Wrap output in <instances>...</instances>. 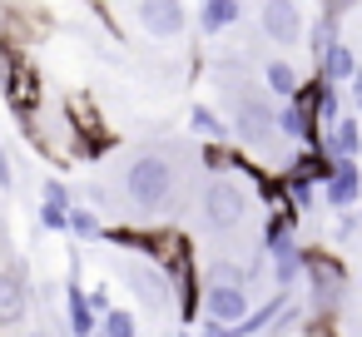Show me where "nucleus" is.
I'll return each mask as SVG.
<instances>
[{"instance_id": "nucleus-15", "label": "nucleus", "mask_w": 362, "mask_h": 337, "mask_svg": "<svg viewBox=\"0 0 362 337\" xmlns=\"http://www.w3.org/2000/svg\"><path fill=\"white\" fill-rule=\"evenodd\" d=\"M327 139H322V149L332 154V159H357L362 154V124H357V114H342L332 129H322Z\"/></svg>"}, {"instance_id": "nucleus-11", "label": "nucleus", "mask_w": 362, "mask_h": 337, "mask_svg": "<svg viewBox=\"0 0 362 337\" xmlns=\"http://www.w3.org/2000/svg\"><path fill=\"white\" fill-rule=\"evenodd\" d=\"M248 312H253V297L243 288H204V322L238 327Z\"/></svg>"}, {"instance_id": "nucleus-7", "label": "nucleus", "mask_w": 362, "mask_h": 337, "mask_svg": "<svg viewBox=\"0 0 362 337\" xmlns=\"http://www.w3.org/2000/svg\"><path fill=\"white\" fill-rule=\"evenodd\" d=\"M119 278L129 283V292L139 297V307H144V312H164V307H169V297H174V292H169V283H164V273H159L149 258H124V263H119Z\"/></svg>"}, {"instance_id": "nucleus-25", "label": "nucleus", "mask_w": 362, "mask_h": 337, "mask_svg": "<svg viewBox=\"0 0 362 337\" xmlns=\"http://www.w3.org/2000/svg\"><path fill=\"white\" fill-rule=\"evenodd\" d=\"M347 100H352V110L362 114V70H357V75L347 80Z\"/></svg>"}, {"instance_id": "nucleus-8", "label": "nucleus", "mask_w": 362, "mask_h": 337, "mask_svg": "<svg viewBox=\"0 0 362 337\" xmlns=\"http://www.w3.org/2000/svg\"><path fill=\"white\" fill-rule=\"evenodd\" d=\"M0 95H6V105H11L16 119H30L35 110H45V80H40V70L30 60H21L11 70V80L0 85Z\"/></svg>"}, {"instance_id": "nucleus-14", "label": "nucleus", "mask_w": 362, "mask_h": 337, "mask_svg": "<svg viewBox=\"0 0 362 337\" xmlns=\"http://www.w3.org/2000/svg\"><path fill=\"white\" fill-rule=\"evenodd\" d=\"M357 70H362V65H357V50H352L347 40H337V45L317 60V80H327V85H337V90H342Z\"/></svg>"}, {"instance_id": "nucleus-28", "label": "nucleus", "mask_w": 362, "mask_h": 337, "mask_svg": "<svg viewBox=\"0 0 362 337\" xmlns=\"http://www.w3.org/2000/svg\"><path fill=\"white\" fill-rule=\"evenodd\" d=\"M164 337H189V332H184V327H169V332H164Z\"/></svg>"}, {"instance_id": "nucleus-29", "label": "nucleus", "mask_w": 362, "mask_h": 337, "mask_svg": "<svg viewBox=\"0 0 362 337\" xmlns=\"http://www.w3.org/2000/svg\"><path fill=\"white\" fill-rule=\"evenodd\" d=\"M30 337H40V332H30Z\"/></svg>"}, {"instance_id": "nucleus-13", "label": "nucleus", "mask_w": 362, "mask_h": 337, "mask_svg": "<svg viewBox=\"0 0 362 337\" xmlns=\"http://www.w3.org/2000/svg\"><path fill=\"white\" fill-rule=\"evenodd\" d=\"M65 317H70V337H100V317H95L90 292L80 283L65 288Z\"/></svg>"}, {"instance_id": "nucleus-16", "label": "nucleus", "mask_w": 362, "mask_h": 337, "mask_svg": "<svg viewBox=\"0 0 362 337\" xmlns=\"http://www.w3.org/2000/svg\"><path fill=\"white\" fill-rule=\"evenodd\" d=\"M243 20V0H204L199 6V30L204 35H223Z\"/></svg>"}, {"instance_id": "nucleus-27", "label": "nucleus", "mask_w": 362, "mask_h": 337, "mask_svg": "<svg viewBox=\"0 0 362 337\" xmlns=\"http://www.w3.org/2000/svg\"><path fill=\"white\" fill-rule=\"evenodd\" d=\"M16 184V174H11V159H6V149H0V189H11Z\"/></svg>"}, {"instance_id": "nucleus-24", "label": "nucleus", "mask_w": 362, "mask_h": 337, "mask_svg": "<svg viewBox=\"0 0 362 337\" xmlns=\"http://www.w3.org/2000/svg\"><path fill=\"white\" fill-rule=\"evenodd\" d=\"M357 6V0H322V16L327 20H342V11H352Z\"/></svg>"}, {"instance_id": "nucleus-4", "label": "nucleus", "mask_w": 362, "mask_h": 337, "mask_svg": "<svg viewBox=\"0 0 362 337\" xmlns=\"http://www.w3.org/2000/svg\"><path fill=\"white\" fill-rule=\"evenodd\" d=\"M248 189L238 184V179H209L204 184V194H199V208H204V228L209 233H238L243 228V218H248Z\"/></svg>"}, {"instance_id": "nucleus-2", "label": "nucleus", "mask_w": 362, "mask_h": 337, "mask_svg": "<svg viewBox=\"0 0 362 337\" xmlns=\"http://www.w3.org/2000/svg\"><path fill=\"white\" fill-rule=\"evenodd\" d=\"M228 134H233V144H238V154H263V149H273V144H283L278 139V110L263 100V95H238V100H228Z\"/></svg>"}, {"instance_id": "nucleus-23", "label": "nucleus", "mask_w": 362, "mask_h": 337, "mask_svg": "<svg viewBox=\"0 0 362 337\" xmlns=\"http://www.w3.org/2000/svg\"><path fill=\"white\" fill-rule=\"evenodd\" d=\"M362 233V213L357 208H342V218H337V238L347 243V238H357Z\"/></svg>"}, {"instance_id": "nucleus-10", "label": "nucleus", "mask_w": 362, "mask_h": 337, "mask_svg": "<svg viewBox=\"0 0 362 337\" xmlns=\"http://www.w3.org/2000/svg\"><path fill=\"white\" fill-rule=\"evenodd\" d=\"M30 312V283L21 263H0V327H16Z\"/></svg>"}, {"instance_id": "nucleus-3", "label": "nucleus", "mask_w": 362, "mask_h": 337, "mask_svg": "<svg viewBox=\"0 0 362 337\" xmlns=\"http://www.w3.org/2000/svg\"><path fill=\"white\" fill-rule=\"evenodd\" d=\"M303 273H308V288H313V317L332 322L342 297H347V268L322 248H303Z\"/></svg>"}, {"instance_id": "nucleus-26", "label": "nucleus", "mask_w": 362, "mask_h": 337, "mask_svg": "<svg viewBox=\"0 0 362 337\" xmlns=\"http://www.w3.org/2000/svg\"><path fill=\"white\" fill-rule=\"evenodd\" d=\"M199 337H238V332H233V327H223V322H204V327H199Z\"/></svg>"}, {"instance_id": "nucleus-22", "label": "nucleus", "mask_w": 362, "mask_h": 337, "mask_svg": "<svg viewBox=\"0 0 362 337\" xmlns=\"http://www.w3.org/2000/svg\"><path fill=\"white\" fill-rule=\"evenodd\" d=\"M40 228H50V233L70 228V208H60V203H40Z\"/></svg>"}, {"instance_id": "nucleus-17", "label": "nucleus", "mask_w": 362, "mask_h": 337, "mask_svg": "<svg viewBox=\"0 0 362 337\" xmlns=\"http://www.w3.org/2000/svg\"><path fill=\"white\" fill-rule=\"evenodd\" d=\"M263 90H268V95H278V100L288 105V100H298L303 80H298V70H293L288 60H268V65H263Z\"/></svg>"}, {"instance_id": "nucleus-21", "label": "nucleus", "mask_w": 362, "mask_h": 337, "mask_svg": "<svg viewBox=\"0 0 362 337\" xmlns=\"http://www.w3.org/2000/svg\"><path fill=\"white\" fill-rule=\"evenodd\" d=\"M40 203H60V208H75V199H70V189H65L60 179H45V184H40Z\"/></svg>"}, {"instance_id": "nucleus-18", "label": "nucleus", "mask_w": 362, "mask_h": 337, "mask_svg": "<svg viewBox=\"0 0 362 337\" xmlns=\"http://www.w3.org/2000/svg\"><path fill=\"white\" fill-rule=\"evenodd\" d=\"M189 124H194L199 144H228V139H233V134H228V119H223L218 110H209V105H194Z\"/></svg>"}, {"instance_id": "nucleus-12", "label": "nucleus", "mask_w": 362, "mask_h": 337, "mask_svg": "<svg viewBox=\"0 0 362 337\" xmlns=\"http://www.w3.org/2000/svg\"><path fill=\"white\" fill-rule=\"evenodd\" d=\"M322 199H327V208H357V199H362V169H357V159H332V179L322 184Z\"/></svg>"}, {"instance_id": "nucleus-5", "label": "nucleus", "mask_w": 362, "mask_h": 337, "mask_svg": "<svg viewBox=\"0 0 362 337\" xmlns=\"http://www.w3.org/2000/svg\"><path fill=\"white\" fill-rule=\"evenodd\" d=\"M21 124H25L30 144H35L40 154H50L55 164H75V159H80V129L65 119V110H35V114L21 119Z\"/></svg>"}, {"instance_id": "nucleus-6", "label": "nucleus", "mask_w": 362, "mask_h": 337, "mask_svg": "<svg viewBox=\"0 0 362 337\" xmlns=\"http://www.w3.org/2000/svg\"><path fill=\"white\" fill-rule=\"evenodd\" d=\"M258 35L278 50L303 40V11L298 0H258Z\"/></svg>"}, {"instance_id": "nucleus-1", "label": "nucleus", "mask_w": 362, "mask_h": 337, "mask_svg": "<svg viewBox=\"0 0 362 337\" xmlns=\"http://www.w3.org/2000/svg\"><path fill=\"white\" fill-rule=\"evenodd\" d=\"M179 184H184V174H179L159 149L129 159V169H124V199H129L134 208H144V213H164V208L184 203V189H179Z\"/></svg>"}, {"instance_id": "nucleus-20", "label": "nucleus", "mask_w": 362, "mask_h": 337, "mask_svg": "<svg viewBox=\"0 0 362 337\" xmlns=\"http://www.w3.org/2000/svg\"><path fill=\"white\" fill-rule=\"evenodd\" d=\"M70 233H75V238H100V233H105V223H100V213H95V208L75 203V208H70Z\"/></svg>"}, {"instance_id": "nucleus-19", "label": "nucleus", "mask_w": 362, "mask_h": 337, "mask_svg": "<svg viewBox=\"0 0 362 337\" xmlns=\"http://www.w3.org/2000/svg\"><path fill=\"white\" fill-rule=\"evenodd\" d=\"M100 337H139V327H134V312H124V307H110V312L100 317Z\"/></svg>"}, {"instance_id": "nucleus-9", "label": "nucleus", "mask_w": 362, "mask_h": 337, "mask_svg": "<svg viewBox=\"0 0 362 337\" xmlns=\"http://www.w3.org/2000/svg\"><path fill=\"white\" fill-rule=\"evenodd\" d=\"M134 16H139V30L154 35V40H174V35H184V25H189L184 0H139Z\"/></svg>"}]
</instances>
